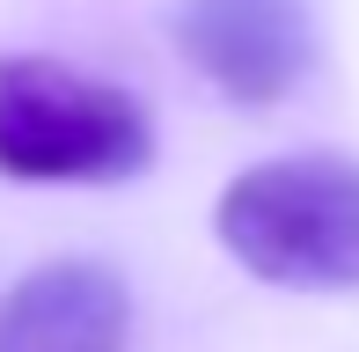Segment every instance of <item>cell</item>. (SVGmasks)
<instances>
[{
    "instance_id": "obj_1",
    "label": "cell",
    "mask_w": 359,
    "mask_h": 352,
    "mask_svg": "<svg viewBox=\"0 0 359 352\" xmlns=\"http://www.w3.org/2000/svg\"><path fill=\"white\" fill-rule=\"evenodd\" d=\"M213 235L242 271L286 294L359 286V154H271L213 205Z\"/></svg>"
},
{
    "instance_id": "obj_2",
    "label": "cell",
    "mask_w": 359,
    "mask_h": 352,
    "mask_svg": "<svg viewBox=\"0 0 359 352\" xmlns=\"http://www.w3.org/2000/svg\"><path fill=\"white\" fill-rule=\"evenodd\" d=\"M154 162L140 95L44 52H0V176L15 184H125Z\"/></svg>"
},
{
    "instance_id": "obj_3",
    "label": "cell",
    "mask_w": 359,
    "mask_h": 352,
    "mask_svg": "<svg viewBox=\"0 0 359 352\" xmlns=\"http://www.w3.org/2000/svg\"><path fill=\"white\" fill-rule=\"evenodd\" d=\"M176 52L227 103H286L316 74V8L308 0H184Z\"/></svg>"
},
{
    "instance_id": "obj_4",
    "label": "cell",
    "mask_w": 359,
    "mask_h": 352,
    "mask_svg": "<svg viewBox=\"0 0 359 352\" xmlns=\"http://www.w3.org/2000/svg\"><path fill=\"white\" fill-rule=\"evenodd\" d=\"M133 294L95 257L29 264L0 294V352H125Z\"/></svg>"
}]
</instances>
